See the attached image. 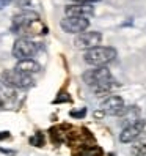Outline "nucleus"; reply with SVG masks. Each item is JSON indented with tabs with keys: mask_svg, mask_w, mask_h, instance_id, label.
Here are the masks:
<instances>
[{
	"mask_svg": "<svg viewBox=\"0 0 146 156\" xmlns=\"http://www.w3.org/2000/svg\"><path fill=\"white\" fill-rule=\"evenodd\" d=\"M3 79L8 85H11L13 88H29L33 85V77L30 74H25L17 69L11 71H5L3 73Z\"/></svg>",
	"mask_w": 146,
	"mask_h": 156,
	"instance_id": "5",
	"label": "nucleus"
},
{
	"mask_svg": "<svg viewBox=\"0 0 146 156\" xmlns=\"http://www.w3.org/2000/svg\"><path fill=\"white\" fill-rule=\"evenodd\" d=\"M65 101H71V96H68L66 93H60V96H57L53 103H65Z\"/></svg>",
	"mask_w": 146,
	"mask_h": 156,
	"instance_id": "17",
	"label": "nucleus"
},
{
	"mask_svg": "<svg viewBox=\"0 0 146 156\" xmlns=\"http://www.w3.org/2000/svg\"><path fill=\"white\" fill-rule=\"evenodd\" d=\"M90 25L88 17H76V16H66L65 19H61L60 27L63 32L66 33H83Z\"/></svg>",
	"mask_w": 146,
	"mask_h": 156,
	"instance_id": "6",
	"label": "nucleus"
},
{
	"mask_svg": "<svg viewBox=\"0 0 146 156\" xmlns=\"http://www.w3.org/2000/svg\"><path fill=\"white\" fill-rule=\"evenodd\" d=\"M124 111H126V106L121 96L112 95L101 103V112L105 115H123Z\"/></svg>",
	"mask_w": 146,
	"mask_h": 156,
	"instance_id": "7",
	"label": "nucleus"
},
{
	"mask_svg": "<svg viewBox=\"0 0 146 156\" xmlns=\"http://www.w3.org/2000/svg\"><path fill=\"white\" fill-rule=\"evenodd\" d=\"M83 82L91 87L96 93H107L113 87H116V80L112 76L107 66H97L94 69H88L83 73Z\"/></svg>",
	"mask_w": 146,
	"mask_h": 156,
	"instance_id": "2",
	"label": "nucleus"
},
{
	"mask_svg": "<svg viewBox=\"0 0 146 156\" xmlns=\"http://www.w3.org/2000/svg\"><path fill=\"white\" fill-rule=\"evenodd\" d=\"M102 41V35L99 32H83L77 35V38L74 41L76 48H80V49H91V48H96L99 46Z\"/></svg>",
	"mask_w": 146,
	"mask_h": 156,
	"instance_id": "9",
	"label": "nucleus"
},
{
	"mask_svg": "<svg viewBox=\"0 0 146 156\" xmlns=\"http://www.w3.org/2000/svg\"><path fill=\"white\" fill-rule=\"evenodd\" d=\"M14 69L21 71V73H25V74H36V73L41 71V66L38 62H35L33 58H25V60H19L16 63Z\"/></svg>",
	"mask_w": 146,
	"mask_h": 156,
	"instance_id": "11",
	"label": "nucleus"
},
{
	"mask_svg": "<svg viewBox=\"0 0 146 156\" xmlns=\"http://www.w3.org/2000/svg\"><path fill=\"white\" fill-rule=\"evenodd\" d=\"M14 96V88L8 85L6 82H0V98H13Z\"/></svg>",
	"mask_w": 146,
	"mask_h": 156,
	"instance_id": "13",
	"label": "nucleus"
},
{
	"mask_svg": "<svg viewBox=\"0 0 146 156\" xmlns=\"http://www.w3.org/2000/svg\"><path fill=\"white\" fill-rule=\"evenodd\" d=\"M66 16H76V17H90L94 14L93 5L88 3H72L65 8Z\"/></svg>",
	"mask_w": 146,
	"mask_h": 156,
	"instance_id": "10",
	"label": "nucleus"
},
{
	"mask_svg": "<svg viewBox=\"0 0 146 156\" xmlns=\"http://www.w3.org/2000/svg\"><path fill=\"white\" fill-rule=\"evenodd\" d=\"M30 144L35 145V147H42L44 145V134L42 133H35L32 137H30Z\"/></svg>",
	"mask_w": 146,
	"mask_h": 156,
	"instance_id": "15",
	"label": "nucleus"
},
{
	"mask_svg": "<svg viewBox=\"0 0 146 156\" xmlns=\"http://www.w3.org/2000/svg\"><path fill=\"white\" fill-rule=\"evenodd\" d=\"M144 126H146V120H141V118H140V120H137V122H134V123H131V125L124 126V129H123L121 134H120V140H121L123 144H131V142H134L137 137L143 133Z\"/></svg>",
	"mask_w": 146,
	"mask_h": 156,
	"instance_id": "8",
	"label": "nucleus"
},
{
	"mask_svg": "<svg viewBox=\"0 0 146 156\" xmlns=\"http://www.w3.org/2000/svg\"><path fill=\"white\" fill-rule=\"evenodd\" d=\"M131 151H132L134 156H146V144L144 142H138V144L132 145Z\"/></svg>",
	"mask_w": 146,
	"mask_h": 156,
	"instance_id": "14",
	"label": "nucleus"
},
{
	"mask_svg": "<svg viewBox=\"0 0 146 156\" xmlns=\"http://www.w3.org/2000/svg\"><path fill=\"white\" fill-rule=\"evenodd\" d=\"M69 115H71V117H74V118H83V117L87 115V109H85V107H82L80 111H71Z\"/></svg>",
	"mask_w": 146,
	"mask_h": 156,
	"instance_id": "16",
	"label": "nucleus"
},
{
	"mask_svg": "<svg viewBox=\"0 0 146 156\" xmlns=\"http://www.w3.org/2000/svg\"><path fill=\"white\" fill-rule=\"evenodd\" d=\"M74 3H88V5H91V3H94V2H99V0H72Z\"/></svg>",
	"mask_w": 146,
	"mask_h": 156,
	"instance_id": "18",
	"label": "nucleus"
},
{
	"mask_svg": "<svg viewBox=\"0 0 146 156\" xmlns=\"http://www.w3.org/2000/svg\"><path fill=\"white\" fill-rule=\"evenodd\" d=\"M2 103H3V99H2V98H0V106H2Z\"/></svg>",
	"mask_w": 146,
	"mask_h": 156,
	"instance_id": "21",
	"label": "nucleus"
},
{
	"mask_svg": "<svg viewBox=\"0 0 146 156\" xmlns=\"http://www.w3.org/2000/svg\"><path fill=\"white\" fill-rule=\"evenodd\" d=\"M118 55V52L112 46H96V48H91L88 51L83 52V60L85 63L91 66H105L110 62H113Z\"/></svg>",
	"mask_w": 146,
	"mask_h": 156,
	"instance_id": "3",
	"label": "nucleus"
},
{
	"mask_svg": "<svg viewBox=\"0 0 146 156\" xmlns=\"http://www.w3.org/2000/svg\"><path fill=\"white\" fill-rule=\"evenodd\" d=\"M11 32L16 35H21V38H27V36H33V35L47 33V27L42 25L38 13L25 10L13 17Z\"/></svg>",
	"mask_w": 146,
	"mask_h": 156,
	"instance_id": "1",
	"label": "nucleus"
},
{
	"mask_svg": "<svg viewBox=\"0 0 146 156\" xmlns=\"http://www.w3.org/2000/svg\"><path fill=\"white\" fill-rule=\"evenodd\" d=\"M76 156H102V150L99 147H82V148L76 153Z\"/></svg>",
	"mask_w": 146,
	"mask_h": 156,
	"instance_id": "12",
	"label": "nucleus"
},
{
	"mask_svg": "<svg viewBox=\"0 0 146 156\" xmlns=\"http://www.w3.org/2000/svg\"><path fill=\"white\" fill-rule=\"evenodd\" d=\"M8 137H10V133H8V131H0V140L8 139Z\"/></svg>",
	"mask_w": 146,
	"mask_h": 156,
	"instance_id": "20",
	"label": "nucleus"
},
{
	"mask_svg": "<svg viewBox=\"0 0 146 156\" xmlns=\"http://www.w3.org/2000/svg\"><path fill=\"white\" fill-rule=\"evenodd\" d=\"M13 2V0H0V10H2V8H5V6H8Z\"/></svg>",
	"mask_w": 146,
	"mask_h": 156,
	"instance_id": "19",
	"label": "nucleus"
},
{
	"mask_svg": "<svg viewBox=\"0 0 146 156\" xmlns=\"http://www.w3.org/2000/svg\"><path fill=\"white\" fill-rule=\"evenodd\" d=\"M39 43H35L30 38H17L13 44V57H16L17 60L32 58L39 51Z\"/></svg>",
	"mask_w": 146,
	"mask_h": 156,
	"instance_id": "4",
	"label": "nucleus"
}]
</instances>
